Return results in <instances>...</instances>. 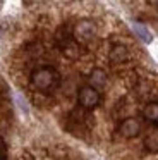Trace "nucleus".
<instances>
[{
	"instance_id": "nucleus-4",
	"label": "nucleus",
	"mask_w": 158,
	"mask_h": 160,
	"mask_svg": "<svg viewBox=\"0 0 158 160\" xmlns=\"http://www.w3.org/2000/svg\"><path fill=\"white\" fill-rule=\"evenodd\" d=\"M76 42H89L96 35V26L91 21H79L72 29Z\"/></svg>"
},
{
	"instance_id": "nucleus-10",
	"label": "nucleus",
	"mask_w": 158,
	"mask_h": 160,
	"mask_svg": "<svg viewBox=\"0 0 158 160\" xmlns=\"http://www.w3.org/2000/svg\"><path fill=\"white\" fill-rule=\"evenodd\" d=\"M144 145L150 152H158V134H150L144 141Z\"/></svg>"
},
{
	"instance_id": "nucleus-8",
	"label": "nucleus",
	"mask_w": 158,
	"mask_h": 160,
	"mask_svg": "<svg viewBox=\"0 0 158 160\" xmlns=\"http://www.w3.org/2000/svg\"><path fill=\"white\" fill-rule=\"evenodd\" d=\"M143 115H144V119H146L148 122L156 124V122H158V103H156V102L148 103L146 107H144V110H143Z\"/></svg>"
},
{
	"instance_id": "nucleus-2",
	"label": "nucleus",
	"mask_w": 158,
	"mask_h": 160,
	"mask_svg": "<svg viewBox=\"0 0 158 160\" xmlns=\"http://www.w3.org/2000/svg\"><path fill=\"white\" fill-rule=\"evenodd\" d=\"M57 43L67 57H77V43H76L74 33L67 26H64L57 31Z\"/></svg>"
},
{
	"instance_id": "nucleus-7",
	"label": "nucleus",
	"mask_w": 158,
	"mask_h": 160,
	"mask_svg": "<svg viewBox=\"0 0 158 160\" xmlns=\"http://www.w3.org/2000/svg\"><path fill=\"white\" fill-rule=\"evenodd\" d=\"M89 84L96 90H101L106 84V72L103 69H93L89 74Z\"/></svg>"
},
{
	"instance_id": "nucleus-3",
	"label": "nucleus",
	"mask_w": 158,
	"mask_h": 160,
	"mask_svg": "<svg viewBox=\"0 0 158 160\" xmlns=\"http://www.w3.org/2000/svg\"><path fill=\"white\" fill-rule=\"evenodd\" d=\"M77 102L82 108H95L100 103V91L96 88L89 86H82L77 93Z\"/></svg>"
},
{
	"instance_id": "nucleus-1",
	"label": "nucleus",
	"mask_w": 158,
	"mask_h": 160,
	"mask_svg": "<svg viewBox=\"0 0 158 160\" xmlns=\"http://www.w3.org/2000/svg\"><path fill=\"white\" fill-rule=\"evenodd\" d=\"M31 83L40 91H52L58 86L60 76H58V72L53 67L45 66V67H40V69L33 71V74H31Z\"/></svg>"
},
{
	"instance_id": "nucleus-5",
	"label": "nucleus",
	"mask_w": 158,
	"mask_h": 160,
	"mask_svg": "<svg viewBox=\"0 0 158 160\" xmlns=\"http://www.w3.org/2000/svg\"><path fill=\"white\" fill-rule=\"evenodd\" d=\"M119 131L124 138H136L141 132V124H139L137 119H126V121L120 124Z\"/></svg>"
},
{
	"instance_id": "nucleus-6",
	"label": "nucleus",
	"mask_w": 158,
	"mask_h": 160,
	"mask_svg": "<svg viewBox=\"0 0 158 160\" xmlns=\"http://www.w3.org/2000/svg\"><path fill=\"white\" fill-rule=\"evenodd\" d=\"M129 59V52L124 45H113L112 50H110V60L113 64H122Z\"/></svg>"
},
{
	"instance_id": "nucleus-11",
	"label": "nucleus",
	"mask_w": 158,
	"mask_h": 160,
	"mask_svg": "<svg viewBox=\"0 0 158 160\" xmlns=\"http://www.w3.org/2000/svg\"><path fill=\"white\" fill-rule=\"evenodd\" d=\"M0 160H7V146L2 138H0Z\"/></svg>"
},
{
	"instance_id": "nucleus-9",
	"label": "nucleus",
	"mask_w": 158,
	"mask_h": 160,
	"mask_svg": "<svg viewBox=\"0 0 158 160\" xmlns=\"http://www.w3.org/2000/svg\"><path fill=\"white\" fill-rule=\"evenodd\" d=\"M134 31H136V35L139 36L144 43H150L151 42V33L148 31L144 26H141V24H137V22H136V24H134Z\"/></svg>"
}]
</instances>
